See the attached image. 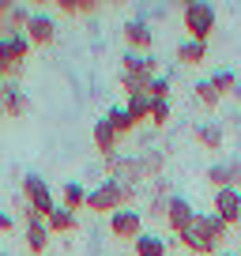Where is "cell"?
Instances as JSON below:
<instances>
[{
	"instance_id": "1",
	"label": "cell",
	"mask_w": 241,
	"mask_h": 256,
	"mask_svg": "<svg viewBox=\"0 0 241 256\" xmlns=\"http://www.w3.org/2000/svg\"><path fill=\"white\" fill-rule=\"evenodd\" d=\"M222 238H226V222H222V218H215L211 211H208V215H200V211H196L192 226H188L185 234H177L181 248H188V252H196V256H211V252H218Z\"/></svg>"
},
{
	"instance_id": "2",
	"label": "cell",
	"mask_w": 241,
	"mask_h": 256,
	"mask_svg": "<svg viewBox=\"0 0 241 256\" xmlns=\"http://www.w3.org/2000/svg\"><path fill=\"white\" fill-rule=\"evenodd\" d=\"M181 23H185L192 42H208L215 34V8H211L208 0H188L185 8H181Z\"/></svg>"
},
{
	"instance_id": "3",
	"label": "cell",
	"mask_w": 241,
	"mask_h": 256,
	"mask_svg": "<svg viewBox=\"0 0 241 256\" xmlns=\"http://www.w3.org/2000/svg\"><path fill=\"white\" fill-rule=\"evenodd\" d=\"M19 200H23L26 208H34V215H42V218H46L49 211L56 208V200H53V188H49V184H46V177H38V174H26V177H23Z\"/></svg>"
},
{
	"instance_id": "4",
	"label": "cell",
	"mask_w": 241,
	"mask_h": 256,
	"mask_svg": "<svg viewBox=\"0 0 241 256\" xmlns=\"http://www.w3.org/2000/svg\"><path fill=\"white\" fill-rule=\"evenodd\" d=\"M87 208H90V211H102V215L120 211V208H124V188H120V181L106 177L102 184H94V188L87 192Z\"/></svg>"
},
{
	"instance_id": "5",
	"label": "cell",
	"mask_w": 241,
	"mask_h": 256,
	"mask_svg": "<svg viewBox=\"0 0 241 256\" xmlns=\"http://www.w3.org/2000/svg\"><path fill=\"white\" fill-rule=\"evenodd\" d=\"M120 38H124V46H128V53H154V30L151 23H147L144 16H132L124 19V26H120Z\"/></svg>"
},
{
	"instance_id": "6",
	"label": "cell",
	"mask_w": 241,
	"mask_h": 256,
	"mask_svg": "<svg viewBox=\"0 0 241 256\" xmlns=\"http://www.w3.org/2000/svg\"><path fill=\"white\" fill-rule=\"evenodd\" d=\"M23 34H26V42H30V49L34 46H53V42H56V16L30 8V19H26Z\"/></svg>"
},
{
	"instance_id": "7",
	"label": "cell",
	"mask_w": 241,
	"mask_h": 256,
	"mask_svg": "<svg viewBox=\"0 0 241 256\" xmlns=\"http://www.w3.org/2000/svg\"><path fill=\"white\" fill-rule=\"evenodd\" d=\"M110 234L117 241H136L140 234H144V215H140L136 208H120L110 215Z\"/></svg>"
},
{
	"instance_id": "8",
	"label": "cell",
	"mask_w": 241,
	"mask_h": 256,
	"mask_svg": "<svg viewBox=\"0 0 241 256\" xmlns=\"http://www.w3.org/2000/svg\"><path fill=\"white\" fill-rule=\"evenodd\" d=\"M211 204H215L211 215L222 218L226 230H230V226H241V188H218L215 196H211Z\"/></svg>"
},
{
	"instance_id": "9",
	"label": "cell",
	"mask_w": 241,
	"mask_h": 256,
	"mask_svg": "<svg viewBox=\"0 0 241 256\" xmlns=\"http://www.w3.org/2000/svg\"><path fill=\"white\" fill-rule=\"evenodd\" d=\"M192 218H196V208L188 204V196H170V204H166V226L170 230L185 234L192 226Z\"/></svg>"
},
{
	"instance_id": "10",
	"label": "cell",
	"mask_w": 241,
	"mask_h": 256,
	"mask_svg": "<svg viewBox=\"0 0 241 256\" xmlns=\"http://www.w3.org/2000/svg\"><path fill=\"white\" fill-rule=\"evenodd\" d=\"M0 110H4V117H26L30 113V94L19 83H4L0 87Z\"/></svg>"
},
{
	"instance_id": "11",
	"label": "cell",
	"mask_w": 241,
	"mask_h": 256,
	"mask_svg": "<svg viewBox=\"0 0 241 256\" xmlns=\"http://www.w3.org/2000/svg\"><path fill=\"white\" fill-rule=\"evenodd\" d=\"M90 140H94V151L102 154L106 162L117 158V144H120V136L110 128V120H106V117H98L94 124H90Z\"/></svg>"
},
{
	"instance_id": "12",
	"label": "cell",
	"mask_w": 241,
	"mask_h": 256,
	"mask_svg": "<svg viewBox=\"0 0 241 256\" xmlns=\"http://www.w3.org/2000/svg\"><path fill=\"white\" fill-rule=\"evenodd\" d=\"M110 177L120 184H140L144 181V162L132 158V154H117V158H110Z\"/></svg>"
},
{
	"instance_id": "13",
	"label": "cell",
	"mask_w": 241,
	"mask_h": 256,
	"mask_svg": "<svg viewBox=\"0 0 241 256\" xmlns=\"http://www.w3.org/2000/svg\"><path fill=\"white\" fill-rule=\"evenodd\" d=\"M208 184L211 188H241V166L238 162H215L208 170Z\"/></svg>"
},
{
	"instance_id": "14",
	"label": "cell",
	"mask_w": 241,
	"mask_h": 256,
	"mask_svg": "<svg viewBox=\"0 0 241 256\" xmlns=\"http://www.w3.org/2000/svg\"><path fill=\"white\" fill-rule=\"evenodd\" d=\"M0 56H4L8 64H16V68H23V60L30 56L26 34H0Z\"/></svg>"
},
{
	"instance_id": "15",
	"label": "cell",
	"mask_w": 241,
	"mask_h": 256,
	"mask_svg": "<svg viewBox=\"0 0 241 256\" xmlns=\"http://www.w3.org/2000/svg\"><path fill=\"white\" fill-rule=\"evenodd\" d=\"M208 83L215 87L218 98H238V102H241V80H238V72H230V68H218V72L208 76Z\"/></svg>"
},
{
	"instance_id": "16",
	"label": "cell",
	"mask_w": 241,
	"mask_h": 256,
	"mask_svg": "<svg viewBox=\"0 0 241 256\" xmlns=\"http://www.w3.org/2000/svg\"><path fill=\"white\" fill-rule=\"evenodd\" d=\"M174 56H177V64H185V68H200V64L208 60V42H192V38H185L181 46L174 49Z\"/></svg>"
},
{
	"instance_id": "17",
	"label": "cell",
	"mask_w": 241,
	"mask_h": 256,
	"mask_svg": "<svg viewBox=\"0 0 241 256\" xmlns=\"http://www.w3.org/2000/svg\"><path fill=\"white\" fill-rule=\"evenodd\" d=\"M23 241H26V248H30L34 256H38V252H46V248H49V230H46V218H34V222H26Z\"/></svg>"
},
{
	"instance_id": "18",
	"label": "cell",
	"mask_w": 241,
	"mask_h": 256,
	"mask_svg": "<svg viewBox=\"0 0 241 256\" xmlns=\"http://www.w3.org/2000/svg\"><path fill=\"white\" fill-rule=\"evenodd\" d=\"M60 208L64 211H80V208H87V188H83L80 181H68V184H60Z\"/></svg>"
},
{
	"instance_id": "19",
	"label": "cell",
	"mask_w": 241,
	"mask_h": 256,
	"mask_svg": "<svg viewBox=\"0 0 241 256\" xmlns=\"http://www.w3.org/2000/svg\"><path fill=\"white\" fill-rule=\"evenodd\" d=\"M76 226H80V222H76V215H72V211H64L60 204L46 215V230H49V234H72Z\"/></svg>"
},
{
	"instance_id": "20",
	"label": "cell",
	"mask_w": 241,
	"mask_h": 256,
	"mask_svg": "<svg viewBox=\"0 0 241 256\" xmlns=\"http://www.w3.org/2000/svg\"><path fill=\"white\" fill-rule=\"evenodd\" d=\"M222 140H226L222 124H215V120H208V124H196V144H200V147H208V151H218V147H222Z\"/></svg>"
},
{
	"instance_id": "21",
	"label": "cell",
	"mask_w": 241,
	"mask_h": 256,
	"mask_svg": "<svg viewBox=\"0 0 241 256\" xmlns=\"http://www.w3.org/2000/svg\"><path fill=\"white\" fill-rule=\"evenodd\" d=\"M132 248H136V256H166V241L158 234H147V230L132 241Z\"/></svg>"
},
{
	"instance_id": "22",
	"label": "cell",
	"mask_w": 241,
	"mask_h": 256,
	"mask_svg": "<svg viewBox=\"0 0 241 256\" xmlns=\"http://www.w3.org/2000/svg\"><path fill=\"white\" fill-rule=\"evenodd\" d=\"M106 120H110V128L117 132V136H124V132H132V128H136V120L128 117V110H124V106H110V110H106Z\"/></svg>"
},
{
	"instance_id": "23",
	"label": "cell",
	"mask_w": 241,
	"mask_h": 256,
	"mask_svg": "<svg viewBox=\"0 0 241 256\" xmlns=\"http://www.w3.org/2000/svg\"><path fill=\"white\" fill-rule=\"evenodd\" d=\"M120 76H151L147 72V53L140 56V53H128V49H124V53H120Z\"/></svg>"
},
{
	"instance_id": "24",
	"label": "cell",
	"mask_w": 241,
	"mask_h": 256,
	"mask_svg": "<svg viewBox=\"0 0 241 256\" xmlns=\"http://www.w3.org/2000/svg\"><path fill=\"white\" fill-rule=\"evenodd\" d=\"M26 19H30V8L12 4V8H8V19H4V26H8L4 34H23V30H26Z\"/></svg>"
},
{
	"instance_id": "25",
	"label": "cell",
	"mask_w": 241,
	"mask_h": 256,
	"mask_svg": "<svg viewBox=\"0 0 241 256\" xmlns=\"http://www.w3.org/2000/svg\"><path fill=\"white\" fill-rule=\"evenodd\" d=\"M56 12L60 16H94L98 4L94 0H56Z\"/></svg>"
},
{
	"instance_id": "26",
	"label": "cell",
	"mask_w": 241,
	"mask_h": 256,
	"mask_svg": "<svg viewBox=\"0 0 241 256\" xmlns=\"http://www.w3.org/2000/svg\"><path fill=\"white\" fill-rule=\"evenodd\" d=\"M192 94H196V102L204 106V110H215L218 102H222V98L215 94V87H211L208 80H196V87H192Z\"/></svg>"
},
{
	"instance_id": "27",
	"label": "cell",
	"mask_w": 241,
	"mask_h": 256,
	"mask_svg": "<svg viewBox=\"0 0 241 256\" xmlns=\"http://www.w3.org/2000/svg\"><path fill=\"white\" fill-rule=\"evenodd\" d=\"M124 110H128V117L140 124V120H147V113H151V98L147 94H132L128 102H124Z\"/></svg>"
},
{
	"instance_id": "28",
	"label": "cell",
	"mask_w": 241,
	"mask_h": 256,
	"mask_svg": "<svg viewBox=\"0 0 241 256\" xmlns=\"http://www.w3.org/2000/svg\"><path fill=\"white\" fill-rule=\"evenodd\" d=\"M144 181L151 177V181H158L162 177V170H166V158H162V151H151V154H144Z\"/></svg>"
},
{
	"instance_id": "29",
	"label": "cell",
	"mask_w": 241,
	"mask_h": 256,
	"mask_svg": "<svg viewBox=\"0 0 241 256\" xmlns=\"http://www.w3.org/2000/svg\"><path fill=\"white\" fill-rule=\"evenodd\" d=\"M147 83H151V76H120V87H124V94H147Z\"/></svg>"
},
{
	"instance_id": "30",
	"label": "cell",
	"mask_w": 241,
	"mask_h": 256,
	"mask_svg": "<svg viewBox=\"0 0 241 256\" xmlns=\"http://www.w3.org/2000/svg\"><path fill=\"white\" fill-rule=\"evenodd\" d=\"M147 120H151L154 128H162L170 120V102H162V98H151V113H147Z\"/></svg>"
},
{
	"instance_id": "31",
	"label": "cell",
	"mask_w": 241,
	"mask_h": 256,
	"mask_svg": "<svg viewBox=\"0 0 241 256\" xmlns=\"http://www.w3.org/2000/svg\"><path fill=\"white\" fill-rule=\"evenodd\" d=\"M147 98H162V102H170V80H166V76H154V80L147 83Z\"/></svg>"
},
{
	"instance_id": "32",
	"label": "cell",
	"mask_w": 241,
	"mask_h": 256,
	"mask_svg": "<svg viewBox=\"0 0 241 256\" xmlns=\"http://www.w3.org/2000/svg\"><path fill=\"white\" fill-rule=\"evenodd\" d=\"M166 204H170V196H151L147 215H151V218H166Z\"/></svg>"
},
{
	"instance_id": "33",
	"label": "cell",
	"mask_w": 241,
	"mask_h": 256,
	"mask_svg": "<svg viewBox=\"0 0 241 256\" xmlns=\"http://www.w3.org/2000/svg\"><path fill=\"white\" fill-rule=\"evenodd\" d=\"M16 230V218H12V211H0V234H12Z\"/></svg>"
},
{
	"instance_id": "34",
	"label": "cell",
	"mask_w": 241,
	"mask_h": 256,
	"mask_svg": "<svg viewBox=\"0 0 241 256\" xmlns=\"http://www.w3.org/2000/svg\"><path fill=\"white\" fill-rule=\"evenodd\" d=\"M8 8H12L8 0H0V26H4V19H8Z\"/></svg>"
},
{
	"instance_id": "35",
	"label": "cell",
	"mask_w": 241,
	"mask_h": 256,
	"mask_svg": "<svg viewBox=\"0 0 241 256\" xmlns=\"http://www.w3.org/2000/svg\"><path fill=\"white\" fill-rule=\"evenodd\" d=\"M215 256H241V252H222V248H218V252Z\"/></svg>"
},
{
	"instance_id": "36",
	"label": "cell",
	"mask_w": 241,
	"mask_h": 256,
	"mask_svg": "<svg viewBox=\"0 0 241 256\" xmlns=\"http://www.w3.org/2000/svg\"><path fill=\"white\" fill-rule=\"evenodd\" d=\"M0 256H16V252H0Z\"/></svg>"
},
{
	"instance_id": "37",
	"label": "cell",
	"mask_w": 241,
	"mask_h": 256,
	"mask_svg": "<svg viewBox=\"0 0 241 256\" xmlns=\"http://www.w3.org/2000/svg\"><path fill=\"white\" fill-rule=\"evenodd\" d=\"M0 87H4V76H0Z\"/></svg>"
},
{
	"instance_id": "38",
	"label": "cell",
	"mask_w": 241,
	"mask_h": 256,
	"mask_svg": "<svg viewBox=\"0 0 241 256\" xmlns=\"http://www.w3.org/2000/svg\"><path fill=\"white\" fill-rule=\"evenodd\" d=\"M0 120H4V110H0Z\"/></svg>"
}]
</instances>
